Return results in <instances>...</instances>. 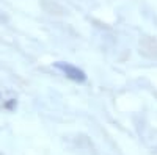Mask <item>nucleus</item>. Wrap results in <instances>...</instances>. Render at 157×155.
<instances>
[{"instance_id": "obj_1", "label": "nucleus", "mask_w": 157, "mask_h": 155, "mask_svg": "<svg viewBox=\"0 0 157 155\" xmlns=\"http://www.w3.org/2000/svg\"><path fill=\"white\" fill-rule=\"evenodd\" d=\"M54 68L57 71H60L64 77H66V79H69L71 82H75V83H85L86 79H88L83 69L74 66V64H71V63H66V61H57V63H54Z\"/></svg>"}, {"instance_id": "obj_2", "label": "nucleus", "mask_w": 157, "mask_h": 155, "mask_svg": "<svg viewBox=\"0 0 157 155\" xmlns=\"http://www.w3.org/2000/svg\"><path fill=\"white\" fill-rule=\"evenodd\" d=\"M3 107H5V110H10V111H11V110H14V108L17 107V102H16V99H10V100L5 102Z\"/></svg>"}]
</instances>
